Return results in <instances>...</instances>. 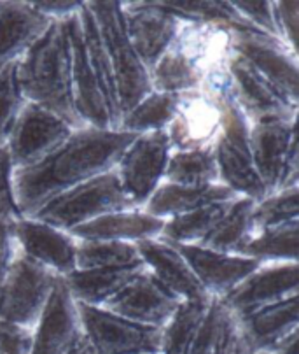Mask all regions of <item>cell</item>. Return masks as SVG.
Listing matches in <instances>:
<instances>
[{"label": "cell", "instance_id": "4316f807", "mask_svg": "<svg viewBox=\"0 0 299 354\" xmlns=\"http://www.w3.org/2000/svg\"><path fill=\"white\" fill-rule=\"evenodd\" d=\"M299 221L271 226L264 230L251 232L236 254L258 260L261 263L299 261Z\"/></svg>", "mask_w": 299, "mask_h": 354}, {"label": "cell", "instance_id": "d6a6232c", "mask_svg": "<svg viewBox=\"0 0 299 354\" xmlns=\"http://www.w3.org/2000/svg\"><path fill=\"white\" fill-rule=\"evenodd\" d=\"M255 202L245 196H238L228 209L224 218L217 223L215 228L210 232L202 242V248L213 249L221 252H233L240 249L243 241L247 239L251 230V216Z\"/></svg>", "mask_w": 299, "mask_h": 354}, {"label": "cell", "instance_id": "ee69618b", "mask_svg": "<svg viewBox=\"0 0 299 354\" xmlns=\"http://www.w3.org/2000/svg\"><path fill=\"white\" fill-rule=\"evenodd\" d=\"M229 354H254V353H252L251 347H249L247 344H245V340H243V337L240 335V332H238L235 344H233L231 353H229Z\"/></svg>", "mask_w": 299, "mask_h": 354}, {"label": "cell", "instance_id": "603a6c76", "mask_svg": "<svg viewBox=\"0 0 299 354\" xmlns=\"http://www.w3.org/2000/svg\"><path fill=\"white\" fill-rule=\"evenodd\" d=\"M51 23L32 2H0V72L18 64Z\"/></svg>", "mask_w": 299, "mask_h": 354}, {"label": "cell", "instance_id": "f1b7e54d", "mask_svg": "<svg viewBox=\"0 0 299 354\" xmlns=\"http://www.w3.org/2000/svg\"><path fill=\"white\" fill-rule=\"evenodd\" d=\"M236 198L215 202V204L205 205V207L189 212V214L168 219V221H165L160 239L170 242V244L200 245L205 241L206 235L215 228L217 223L224 218V214Z\"/></svg>", "mask_w": 299, "mask_h": 354}, {"label": "cell", "instance_id": "83f0119b", "mask_svg": "<svg viewBox=\"0 0 299 354\" xmlns=\"http://www.w3.org/2000/svg\"><path fill=\"white\" fill-rule=\"evenodd\" d=\"M213 298L182 301L161 333L160 354H189Z\"/></svg>", "mask_w": 299, "mask_h": 354}, {"label": "cell", "instance_id": "277c9868", "mask_svg": "<svg viewBox=\"0 0 299 354\" xmlns=\"http://www.w3.org/2000/svg\"><path fill=\"white\" fill-rule=\"evenodd\" d=\"M221 100L224 111L222 132L213 146L219 183L238 196L259 202L268 196V193L252 158L251 140H249L251 123L233 102L231 95H224Z\"/></svg>", "mask_w": 299, "mask_h": 354}, {"label": "cell", "instance_id": "ffe728a7", "mask_svg": "<svg viewBox=\"0 0 299 354\" xmlns=\"http://www.w3.org/2000/svg\"><path fill=\"white\" fill-rule=\"evenodd\" d=\"M16 241L23 257L42 265L57 277H67L75 270L77 241L68 232L35 218H18Z\"/></svg>", "mask_w": 299, "mask_h": 354}, {"label": "cell", "instance_id": "8fae6325", "mask_svg": "<svg viewBox=\"0 0 299 354\" xmlns=\"http://www.w3.org/2000/svg\"><path fill=\"white\" fill-rule=\"evenodd\" d=\"M75 130L51 111L26 102L6 144L15 170L37 165L64 146Z\"/></svg>", "mask_w": 299, "mask_h": 354}, {"label": "cell", "instance_id": "cb8c5ba5", "mask_svg": "<svg viewBox=\"0 0 299 354\" xmlns=\"http://www.w3.org/2000/svg\"><path fill=\"white\" fill-rule=\"evenodd\" d=\"M165 221L154 218L146 209H126L100 216L90 223L72 228L68 234L75 241H110L137 244L140 241L160 239Z\"/></svg>", "mask_w": 299, "mask_h": 354}, {"label": "cell", "instance_id": "2e32d148", "mask_svg": "<svg viewBox=\"0 0 299 354\" xmlns=\"http://www.w3.org/2000/svg\"><path fill=\"white\" fill-rule=\"evenodd\" d=\"M180 304L182 301L161 286L144 267L119 293L105 301L102 309L133 323L163 330Z\"/></svg>", "mask_w": 299, "mask_h": 354}, {"label": "cell", "instance_id": "f546056e", "mask_svg": "<svg viewBox=\"0 0 299 354\" xmlns=\"http://www.w3.org/2000/svg\"><path fill=\"white\" fill-rule=\"evenodd\" d=\"M175 107L177 95L151 91L133 109L121 116L117 130L131 133V136L166 132L168 124L173 120V114H175Z\"/></svg>", "mask_w": 299, "mask_h": 354}, {"label": "cell", "instance_id": "e575fe53", "mask_svg": "<svg viewBox=\"0 0 299 354\" xmlns=\"http://www.w3.org/2000/svg\"><path fill=\"white\" fill-rule=\"evenodd\" d=\"M238 335L236 321L219 300H213L189 354H229Z\"/></svg>", "mask_w": 299, "mask_h": 354}, {"label": "cell", "instance_id": "8d00e7d4", "mask_svg": "<svg viewBox=\"0 0 299 354\" xmlns=\"http://www.w3.org/2000/svg\"><path fill=\"white\" fill-rule=\"evenodd\" d=\"M26 100L16 75V64L0 72V147H6Z\"/></svg>", "mask_w": 299, "mask_h": 354}, {"label": "cell", "instance_id": "bcb514c9", "mask_svg": "<svg viewBox=\"0 0 299 354\" xmlns=\"http://www.w3.org/2000/svg\"><path fill=\"white\" fill-rule=\"evenodd\" d=\"M298 337H294V339H292V340H289V342L285 344V346L282 347V349L278 351V353H275V354H299V351H298Z\"/></svg>", "mask_w": 299, "mask_h": 354}, {"label": "cell", "instance_id": "ba28073f", "mask_svg": "<svg viewBox=\"0 0 299 354\" xmlns=\"http://www.w3.org/2000/svg\"><path fill=\"white\" fill-rule=\"evenodd\" d=\"M170 155L172 146L166 132L137 136L124 149L114 172L133 207L144 209L147 200L165 181Z\"/></svg>", "mask_w": 299, "mask_h": 354}, {"label": "cell", "instance_id": "9a60e30c", "mask_svg": "<svg viewBox=\"0 0 299 354\" xmlns=\"http://www.w3.org/2000/svg\"><path fill=\"white\" fill-rule=\"evenodd\" d=\"M228 72L231 80L229 95L249 123L298 120V107H292L269 81L235 51L229 58Z\"/></svg>", "mask_w": 299, "mask_h": 354}, {"label": "cell", "instance_id": "7402d4cb", "mask_svg": "<svg viewBox=\"0 0 299 354\" xmlns=\"http://www.w3.org/2000/svg\"><path fill=\"white\" fill-rule=\"evenodd\" d=\"M135 245L146 270L180 301L209 300L210 297L175 245L163 239L140 241Z\"/></svg>", "mask_w": 299, "mask_h": 354}, {"label": "cell", "instance_id": "1f68e13d", "mask_svg": "<svg viewBox=\"0 0 299 354\" xmlns=\"http://www.w3.org/2000/svg\"><path fill=\"white\" fill-rule=\"evenodd\" d=\"M165 183L179 186L221 185L212 149L172 151L165 170Z\"/></svg>", "mask_w": 299, "mask_h": 354}, {"label": "cell", "instance_id": "836d02e7", "mask_svg": "<svg viewBox=\"0 0 299 354\" xmlns=\"http://www.w3.org/2000/svg\"><path fill=\"white\" fill-rule=\"evenodd\" d=\"M137 245L130 242L110 241H77L75 251V270L91 268H116L140 265Z\"/></svg>", "mask_w": 299, "mask_h": 354}, {"label": "cell", "instance_id": "8992f818", "mask_svg": "<svg viewBox=\"0 0 299 354\" xmlns=\"http://www.w3.org/2000/svg\"><path fill=\"white\" fill-rule=\"evenodd\" d=\"M252 158L266 193L298 188V120H275L251 124Z\"/></svg>", "mask_w": 299, "mask_h": 354}, {"label": "cell", "instance_id": "d6986e66", "mask_svg": "<svg viewBox=\"0 0 299 354\" xmlns=\"http://www.w3.org/2000/svg\"><path fill=\"white\" fill-rule=\"evenodd\" d=\"M187 261L198 283L210 298L221 300L231 290H235L242 281H245L252 272L261 267V261L247 257H240L233 252H221L202 245L172 244Z\"/></svg>", "mask_w": 299, "mask_h": 354}, {"label": "cell", "instance_id": "74e56055", "mask_svg": "<svg viewBox=\"0 0 299 354\" xmlns=\"http://www.w3.org/2000/svg\"><path fill=\"white\" fill-rule=\"evenodd\" d=\"M21 216L2 212L0 214V286L4 283L9 268L19 257V245L16 241V221Z\"/></svg>", "mask_w": 299, "mask_h": 354}, {"label": "cell", "instance_id": "484cf974", "mask_svg": "<svg viewBox=\"0 0 299 354\" xmlns=\"http://www.w3.org/2000/svg\"><path fill=\"white\" fill-rule=\"evenodd\" d=\"M142 268L144 263L131 267L74 270L64 277V283L77 304L102 307L105 301L119 293Z\"/></svg>", "mask_w": 299, "mask_h": 354}, {"label": "cell", "instance_id": "9c48e42d", "mask_svg": "<svg viewBox=\"0 0 299 354\" xmlns=\"http://www.w3.org/2000/svg\"><path fill=\"white\" fill-rule=\"evenodd\" d=\"M57 279L52 272L19 252L0 286V321L34 330Z\"/></svg>", "mask_w": 299, "mask_h": 354}, {"label": "cell", "instance_id": "44dd1931", "mask_svg": "<svg viewBox=\"0 0 299 354\" xmlns=\"http://www.w3.org/2000/svg\"><path fill=\"white\" fill-rule=\"evenodd\" d=\"M240 335L252 353L275 354L299 335V297L238 317Z\"/></svg>", "mask_w": 299, "mask_h": 354}, {"label": "cell", "instance_id": "7bdbcfd3", "mask_svg": "<svg viewBox=\"0 0 299 354\" xmlns=\"http://www.w3.org/2000/svg\"><path fill=\"white\" fill-rule=\"evenodd\" d=\"M32 4L51 21H65L77 15L79 9L83 8V2H32Z\"/></svg>", "mask_w": 299, "mask_h": 354}, {"label": "cell", "instance_id": "7a4b0ae2", "mask_svg": "<svg viewBox=\"0 0 299 354\" xmlns=\"http://www.w3.org/2000/svg\"><path fill=\"white\" fill-rule=\"evenodd\" d=\"M16 75L26 102L37 104L74 129H83L72 93V51L68 25L52 21L42 37L16 64Z\"/></svg>", "mask_w": 299, "mask_h": 354}, {"label": "cell", "instance_id": "ac0fdd59", "mask_svg": "<svg viewBox=\"0 0 299 354\" xmlns=\"http://www.w3.org/2000/svg\"><path fill=\"white\" fill-rule=\"evenodd\" d=\"M83 337L77 301L58 277L41 317L32 330L30 354H68Z\"/></svg>", "mask_w": 299, "mask_h": 354}, {"label": "cell", "instance_id": "30bf717a", "mask_svg": "<svg viewBox=\"0 0 299 354\" xmlns=\"http://www.w3.org/2000/svg\"><path fill=\"white\" fill-rule=\"evenodd\" d=\"M233 51L245 58L271 86L299 109L298 53L261 30H231Z\"/></svg>", "mask_w": 299, "mask_h": 354}, {"label": "cell", "instance_id": "52a82bcc", "mask_svg": "<svg viewBox=\"0 0 299 354\" xmlns=\"http://www.w3.org/2000/svg\"><path fill=\"white\" fill-rule=\"evenodd\" d=\"M77 310L93 354H160L161 328L133 323L102 307L77 304Z\"/></svg>", "mask_w": 299, "mask_h": 354}, {"label": "cell", "instance_id": "4dcf8cb0", "mask_svg": "<svg viewBox=\"0 0 299 354\" xmlns=\"http://www.w3.org/2000/svg\"><path fill=\"white\" fill-rule=\"evenodd\" d=\"M153 91L182 95L202 90L203 75L180 51L170 48L149 72Z\"/></svg>", "mask_w": 299, "mask_h": 354}, {"label": "cell", "instance_id": "5b68a950", "mask_svg": "<svg viewBox=\"0 0 299 354\" xmlns=\"http://www.w3.org/2000/svg\"><path fill=\"white\" fill-rule=\"evenodd\" d=\"M137 209L124 195L116 172L98 176L91 181L60 193L34 216L39 221L70 232L75 226L90 223L110 212Z\"/></svg>", "mask_w": 299, "mask_h": 354}, {"label": "cell", "instance_id": "5bb4252c", "mask_svg": "<svg viewBox=\"0 0 299 354\" xmlns=\"http://www.w3.org/2000/svg\"><path fill=\"white\" fill-rule=\"evenodd\" d=\"M121 9L131 48L151 72L175 41L184 18L161 2H121Z\"/></svg>", "mask_w": 299, "mask_h": 354}, {"label": "cell", "instance_id": "b9f144b4", "mask_svg": "<svg viewBox=\"0 0 299 354\" xmlns=\"http://www.w3.org/2000/svg\"><path fill=\"white\" fill-rule=\"evenodd\" d=\"M12 167L11 156H9L6 147H0V214L9 212V214H18V209L15 204V195H12Z\"/></svg>", "mask_w": 299, "mask_h": 354}, {"label": "cell", "instance_id": "4fadbf2b", "mask_svg": "<svg viewBox=\"0 0 299 354\" xmlns=\"http://www.w3.org/2000/svg\"><path fill=\"white\" fill-rule=\"evenodd\" d=\"M292 297H299V261L262 263L219 301L238 319Z\"/></svg>", "mask_w": 299, "mask_h": 354}, {"label": "cell", "instance_id": "6da1fadb", "mask_svg": "<svg viewBox=\"0 0 299 354\" xmlns=\"http://www.w3.org/2000/svg\"><path fill=\"white\" fill-rule=\"evenodd\" d=\"M135 137L121 130L83 127L37 165L15 170L12 195L19 216L34 218L60 193L113 172Z\"/></svg>", "mask_w": 299, "mask_h": 354}, {"label": "cell", "instance_id": "7c38bea8", "mask_svg": "<svg viewBox=\"0 0 299 354\" xmlns=\"http://www.w3.org/2000/svg\"><path fill=\"white\" fill-rule=\"evenodd\" d=\"M221 97L205 90L177 95L172 123L166 129L172 151L212 149L222 132Z\"/></svg>", "mask_w": 299, "mask_h": 354}, {"label": "cell", "instance_id": "d4e9b609", "mask_svg": "<svg viewBox=\"0 0 299 354\" xmlns=\"http://www.w3.org/2000/svg\"><path fill=\"white\" fill-rule=\"evenodd\" d=\"M236 193L222 185L209 186H179L172 183H161L160 188L153 193L147 204L144 205L149 214L163 221L189 214L205 205L236 198Z\"/></svg>", "mask_w": 299, "mask_h": 354}, {"label": "cell", "instance_id": "ab89813d", "mask_svg": "<svg viewBox=\"0 0 299 354\" xmlns=\"http://www.w3.org/2000/svg\"><path fill=\"white\" fill-rule=\"evenodd\" d=\"M275 25L278 37L298 53V27H299V4L298 2H273Z\"/></svg>", "mask_w": 299, "mask_h": 354}, {"label": "cell", "instance_id": "7dc6e473", "mask_svg": "<svg viewBox=\"0 0 299 354\" xmlns=\"http://www.w3.org/2000/svg\"><path fill=\"white\" fill-rule=\"evenodd\" d=\"M255 354H268V353H255Z\"/></svg>", "mask_w": 299, "mask_h": 354}, {"label": "cell", "instance_id": "60d3db41", "mask_svg": "<svg viewBox=\"0 0 299 354\" xmlns=\"http://www.w3.org/2000/svg\"><path fill=\"white\" fill-rule=\"evenodd\" d=\"M32 330L0 321V354H30Z\"/></svg>", "mask_w": 299, "mask_h": 354}, {"label": "cell", "instance_id": "e0dca14e", "mask_svg": "<svg viewBox=\"0 0 299 354\" xmlns=\"http://www.w3.org/2000/svg\"><path fill=\"white\" fill-rule=\"evenodd\" d=\"M77 15L67 19L72 51V93H74L75 114L83 127L116 130L113 114L108 111L100 83H98L90 58H88L86 44H84Z\"/></svg>", "mask_w": 299, "mask_h": 354}, {"label": "cell", "instance_id": "d590c367", "mask_svg": "<svg viewBox=\"0 0 299 354\" xmlns=\"http://www.w3.org/2000/svg\"><path fill=\"white\" fill-rule=\"evenodd\" d=\"M299 188L282 189L255 202L251 216V232L299 221Z\"/></svg>", "mask_w": 299, "mask_h": 354}, {"label": "cell", "instance_id": "3957f363", "mask_svg": "<svg viewBox=\"0 0 299 354\" xmlns=\"http://www.w3.org/2000/svg\"><path fill=\"white\" fill-rule=\"evenodd\" d=\"M88 8L97 21L104 42L116 84L117 106L123 116L153 91L149 71L131 48L121 2H88Z\"/></svg>", "mask_w": 299, "mask_h": 354}, {"label": "cell", "instance_id": "f6af8a7d", "mask_svg": "<svg viewBox=\"0 0 299 354\" xmlns=\"http://www.w3.org/2000/svg\"><path fill=\"white\" fill-rule=\"evenodd\" d=\"M68 354H93V353H91L90 346H88V342L84 340V337H81V339H79V342L72 347L70 353Z\"/></svg>", "mask_w": 299, "mask_h": 354}, {"label": "cell", "instance_id": "f35d334b", "mask_svg": "<svg viewBox=\"0 0 299 354\" xmlns=\"http://www.w3.org/2000/svg\"><path fill=\"white\" fill-rule=\"evenodd\" d=\"M231 4L233 8L236 9V12H238L245 21L251 23L252 27L264 32V34L278 37L277 25H275L273 2H231Z\"/></svg>", "mask_w": 299, "mask_h": 354}]
</instances>
